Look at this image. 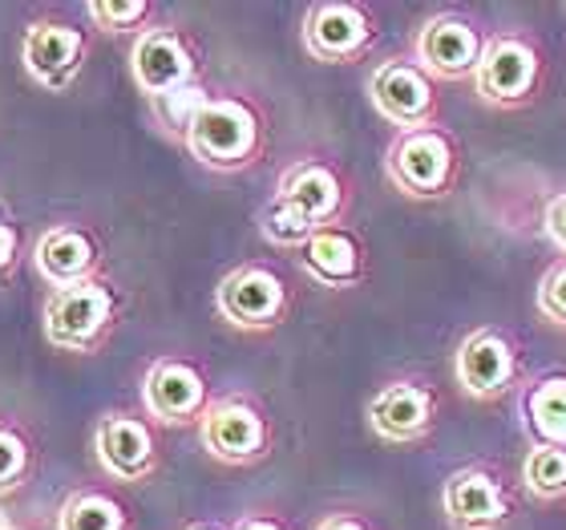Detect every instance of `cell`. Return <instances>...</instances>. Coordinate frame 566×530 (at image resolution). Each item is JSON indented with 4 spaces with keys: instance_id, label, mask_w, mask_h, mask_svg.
<instances>
[{
    "instance_id": "obj_17",
    "label": "cell",
    "mask_w": 566,
    "mask_h": 530,
    "mask_svg": "<svg viewBox=\"0 0 566 530\" xmlns=\"http://www.w3.org/2000/svg\"><path fill=\"white\" fill-rule=\"evenodd\" d=\"M275 202H283V207L295 215H304L312 227H324L332 215L340 211V178L332 175L328 166L300 163L283 175Z\"/></svg>"
},
{
    "instance_id": "obj_13",
    "label": "cell",
    "mask_w": 566,
    "mask_h": 530,
    "mask_svg": "<svg viewBox=\"0 0 566 530\" xmlns=\"http://www.w3.org/2000/svg\"><path fill=\"white\" fill-rule=\"evenodd\" d=\"M441 502L458 530H494L506 522V498L485 470H458L446 482Z\"/></svg>"
},
{
    "instance_id": "obj_21",
    "label": "cell",
    "mask_w": 566,
    "mask_h": 530,
    "mask_svg": "<svg viewBox=\"0 0 566 530\" xmlns=\"http://www.w3.org/2000/svg\"><path fill=\"white\" fill-rule=\"evenodd\" d=\"M61 530H126V510L106 495H73L61 507Z\"/></svg>"
},
{
    "instance_id": "obj_3",
    "label": "cell",
    "mask_w": 566,
    "mask_h": 530,
    "mask_svg": "<svg viewBox=\"0 0 566 530\" xmlns=\"http://www.w3.org/2000/svg\"><path fill=\"white\" fill-rule=\"evenodd\" d=\"M389 175L409 195H421V199L441 195L453 175V146L446 134L429 131V126L405 131L389 150Z\"/></svg>"
},
{
    "instance_id": "obj_16",
    "label": "cell",
    "mask_w": 566,
    "mask_h": 530,
    "mask_svg": "<svg viewBox=\"0 0 566 530\" xmlns=\"http://www.w3.org/2000/svg\"><path fill=\"white\" fill-rule=\"evenodd\" d=\"M368 422L385 441H413L433 422V397L421 385H409V381L385 385L368 405Z\"/></svg>"
},
{
    "instance_id": "obj_26",
    "label": "cell",
    "mask_w": 566,
    "mask_h": 530,
    "mask_svg": "<svg viewBox=\"0 0 566 530\" xmlns=\"http://www.w3.org/2000/svg\"><path fill=\"white\" fill-rule=\"evenodd\" d=\"M146 12H150L146 0H94L90 4V17L102 21L106 29H134Z\"/></svg>"
},
{
    "instance_id": "obj_7",
    "label": "cell",
    "mask_w": 566,
    "mask_h": 530,
    "mask_svg": "<svg viewBox=\"0 0 566 530\" xmlns=\"http://www.w3.org/2000/svg\"><path fill=\"white\" fill-rule=\"evenodd\" d=\"M130 70L142 94H150L158 102V97L175 94L178 85H190L195 61H190L182 37L170 29H154V33L138 37V45L130 53Z\"/></svg>"
},
{
    "instance_id": "obj_25",
    "label": "cell",
    "mask_w": 566,
    "mask_h": 530,
    "mask_svg": "<svg viewBox=\"0 0 566 530\" xmlns=\"http://www.w3.org/2000/svg\"><path fill=\"white\" fill-rule=\"evenodd\" d=\"M24 470H29V446H24L21 434L12 429H0V495L21 486Z\"/></svg>"
},
{
    "instance_id": "obj_12",
    "label": "cell",
    "mask_w": 566,
    "mask_h": 530,
    "mask_svg": "<svg viewBox=\"0 0 566 530\" xmlns=\"http://www.w3.org/2000/svg\"><path fill=\"white\" fill-rule=\"evenodd\" d=\"M207 405V381L187 361H158L146 377V409L163 422H190Z\"/></svg>"
},
{
    "instance_id": "obj_32",
    "label": "cell",
    "mask_w": 566,
    "mask_h": 530,
    "mask_svg": "<svg viewBox=\"0 0 566 530\" xmlns=\"http://www.w3.org/2000/svg\"><path fill=\"white\" fill-rule=\"evenodd\" d=\"M190 530H214V527H190Z\"/></svg>"
},
{
    "instance_id": "obj_28",
    "label": "cell",
    "mask_w": 566,
    "mask_h": 530,
    "mask_svg": "<svg viewBox=\"0 0 566 530\" xmlns=\"http://www.w3.org/2000/svg\"><path fill=\"white\" fill-rule=\"evenodd\" d=\"M546 236L566 251V195L551 199V207H546Z\"/></svg>"
},
{
    "instance_id": "obj_31",
    "label": "cell",
    "mask_w": 566,
    "mask_h": 530,
    "mask_svg": "<svg viewBox=\"0 0 566 530\" xmlns=\"http://www.w3.org/2000/svg\"><path fill=\"white\" fill-rule=\"evenodd\" d=\"M239 530H283L280 522H268V519H251V522H243Z\"/></svg>"
},
{
    "instance_id": "obj_8",
    "label": "cell",
    "mask_w": 566,
    "mask_h": 530,
    "mask_svg": "<svg viewBox=\"0 0 566 530\" xmlns=\"http://www.w3.org/2000/svg\"><path fill=\"white\" fill-rule=\"evenodd\" d=\"M85 41L77 29L57 21H41L24 37V70L33 73L45 90H65L82 70Z\"/></svg>"
},
{
    "instance_id": "obj_30",
    "label": "cell",
    "mask_w": 566,
    "mask_h": 530,
    "mask_svg": "<svg viewBox=\"0 0 566 530\" xmlns=\"http://www.w3.org/2000/svg\"><path fill=\"white\" fill-rule=\"evenodd\" d=\"M319 530H365L356 519H328V522H319Z\"/></svg>"
},
{
    "instance_id": "obj_33",
    "label": "cell",
    "mask_w": 566,
    "mask_h": 530,
    "mask_svg": "<svg viewBox=\"0 0 566 530\" xmlns=\"http://www.w3.org/2000/svg\"><path fill=\"white\" fill-rule=\"evenodd\" d=\"M0 530H12V527H9V522H0Z\"/></svg>"
},
{
    "instance_id": "obj_29",
    "label": "cell",
    "mask_w": 566,
    "mask_h": 530,
    "mask_svg": "<svg viewBox=\"0 0 566 530\" xmlns=\"http://www.w3.org/2000/svg\"><path fill=\"white\" fill-rule=\"evenodd\" d=\"M12 260H17V231L9 224H0V280L12 268Z\"/></svg>"
},
{
    "instance_id": "obj_14",
    "label": "cell",
    "mask_w": 566,
    "mask_h": 530,
    "mask_svg": "<svg viewBox=\"0 0 566 530\" xmlns=\"http://www.w3.org/2000/svg\"><path fill=\"white\" fill-rule=\"evenodd\" d=\"M458 381L473 397H497L514 381V349L497 332H473L458 349Z\"/></svg>"
},
{
    "instance_id": "obj_9",
    "label": "cell",
    "mask_w": 566,
    "mask_h": 530,
    "mask_svg": "<svg viewBox=\"0 0 566 530\" xmlns=\"http://www.w3.org/2000/svg\"><path fill=\"white\" fill-rule=\"evenodd\" d=\"M202 446L223 461H251L268 446V425L243 401H223L202 417Z\"/></svg>"
},
{
    "instance_id": "obj_2",
    "label": "cell",
    "mask_w": 566,
    "mask_h": 530,
    "mask_svg": "<svg viewBox=\"0 0 566 530\" xmlns=\"http://www.w3.org/2000/svg\"><path fill=\"white\" fill-rule=\"evenodd\" d=\"M114 320V295L106 283L82 280L70 288H57L45 308V336L57 349H73L85 353L102 341L106 324Z\"/></svg>"
},
{
    "instance_id": "obj_1",
    "label": "cell",
    "mask_w": 566,
    "mask_h": 530,
    "mask_svg": "<svg viewBox=\"0 0 566 530\" xmlns=\"http://www.w3.org/2000/svg\"><path fill=\"white\" fill-rule=\"evenodd\" d=\"M187 146L199 163L214 170H235L248 166L251 154L260 150V122L243 102H207L199 118L190 122Z\"/></svg>"
},
{
    "instance_id": "obj_27",
    "label": "cell",
    "mask_w": 566,
    "mask_h": 530,
    "mask_svg": "<svg viewBox=\"0 0 566 530\" xmlns=\"http://www.w3.org/2000/svg\"><path fill=\"white\" fill-rule=\"evenodd\" d=\"M538 308L543 316H551L555 324H566V263H558L538 288Z\"/></svg>"
},
{
    "instance_id": "obj_5",
    "label": "cell",
    "mask_w": 566,
    "mask_h": 530,
    "mask_svg": "<svg viewBox=\"0 0 566 530\" xmlns=\"http://www.w3.org/2000/svg\"><path fill=\"white\" fill-rule=\"evenodd\" d=\"M368 94H373V106L389 122L405 126V131H421L429 114H433V85L413 61H385L373 73Z\"/></svg>"
},
{
    "instance_id": "obj_4",
    "label": "cell",
    "mask_w": 566,
    "mask_h": 530,
    "mask_svg": "<svg viewBox=\"0 0 566 530\" xmlns=\"http://www.w3.org/2000/svg\"><path fill=\"white\" fill-rule=\"evenodd\" d=\"M219 312L239 329H268L283 316L287 292L275 271L268 268H239L219 283Z\"/></svg>"
},
{
    "instance_id": "obj_22",
    "label": "cell",
    "mask_w": 566,
    "mask_h": 530,
    "mask_svg": "<svg viewBox=\"0 0 566 530\" xmlns=\"http://www.w3.org/2000/svg\"><path fill=\"white\" fill-rule=\"evenodd\" d=\"M522 482L538 498L566 495V449H555V446L531 449V458L522 466Z\"/></svg>"
},
{
    "instance_id": "obj_11",
    "label": "cell",
    "mask_w": 566,
    "mask_h": 530,
    "mask_svg": "<svg viewBox=\"0 0 566 530\" xmlns=\"http://www.w3.org/2000/svg\"><path fill=\"white\" fill-rule=\"evenodd\" d=\"M485 45L478 41L470 24L458 21V17H437L421 29L417 37V58L437 73V77H465V73H478L482 65Z\"/></svg>"
},
{
    "instance_id": "obj_23",
    "label": "cell",
    "mask_w": 566,
    "mask_h": 530,
    "mask_svg": "<svg viewBox=\"0 0 566 530\" xmlns=\"http://www.w3.org/2000/svg\"><path fill=\"white\" fill-rule=\"evenodd\" d=\"M207 102H211V97H207V90L190 82V85H178L175 94L158 97V102H154V110H158V118H163L166 126H170V131H182V134H187L190 122L199 118V110L207 106Z\"/></svg>"
},
{
    "instance_id": "obj_20",
    "label": "cell",
    "mask_w": 566,
    "mask_h": 530,
    "mask_svg": "<svg viewBox=\"0 0 566 530\" xmlns=\"http://www.w3.org/2000/svg\"><path fill=\"white\" fill-rule=\"evenodd\" d=\"M526 413H531V429L538 437V446L566 449V377L543 381L526 401Z\"/></svg>"
},
{
    "instance_id": "obj_24",
    "label": "cell",
    "mask_w": 566,
    "mask_h": 530,
    "mask_svg": "<svg viewBox=\"0 0 566 530\" xmlns=\"http://www.w3.org/2000/svg\"><path fill=\"white\" fill-rule=\"evenodd\" d=\"M319 227H312L304 215L287 211L283 202H272L268 215H263V236L272 239V243H283V248H292V243H307V239L316 236Z\"/></svg>"
},
{
    "instance_id": "obj_15",
    "label": "cell",
    "mask_w": 566,
    "mask_h": 530,
    "mask_svg": "<svg viewBox=\"0 0 566 530\" xmlns=\"http://www.w3.org/2000/svg\"><path fill=\"white\" fill-rule=\"evenodd\" d=\"M97 458L106 466V474L122 478V482H138L154 470V437L138 417L114 413L97 425Z\"/></svg>"
},
{
    "instance_id": "obj_19",
    "label": "cell",
    "mask_w": 566,
    "mask_h": 530,
    "mask_svg": "<svg viewBox=\"0 0 566 530\" xmlns=\"http://www.w3.org/2000/svg\"><path fill=\"white\" fill-rule=\"evenodd\" d=\"M304 268L316 280L340 288V283H353L360 276V248H356V239L348 231L319 227L316 236L304 243Z\"/></svg>"
},
{
    "instance_id": "obj_18",
    "label": "cell",
    "mask_w": 566,
    "mask_h": 530,
    "mask_svg": "<svg viewBox=\"0 0 566 530\" xmlns=\"http://www.w3.org/2000/svg\"><path fill=\"white\" fill-rule=\"evenodd\" d=\"M97 251H94V239L77 231V227H57V231H49L41 243H36V268L45 276L49 283H57V288H70V283H82L94 268Z\"/></svg>"
},
{
    "instance_id": "obj_6",
    "label": "cell",
    "mask_w": 566,
    "mask_h": 530,
    "mask_svg": "<svg viewBox=\"0 0 566 530\" xmlns=\"http://www.w3.org/2000/svg\"><path fill=\"white\" fill-rule=\"evenodd\" d=\"M478 94L494 106H510V102H522L531 94L534 82H538V58H534L531 45H522L514 37H502V41H490L482 53V65H478Z\"/></svg>"
},
{
    "instance_id": "obj_10",
    "label": "cell",
    "mask_w": 566,
    "mask_h": 530,
    "mask_svg": "<svg viewBox=\"0 0 566 530\" xmlns=\"http://www.w3.org/2000/svg\"><path fill=\"white\" fill-rule=\"evenodd\" d=\"M373 24L356 4H316L307 12L304 45L319 61H348L368 45Z\"/></svg>"
}]
</instances>
